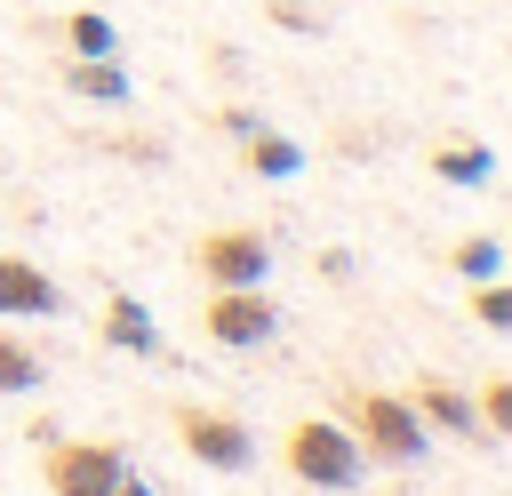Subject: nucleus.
<instances>
[{"mask_svg": "<svg viewBox=\"0 0 512 496\" xmlns=\"http://www.w3.org/2000/svg\"><path fill=\"white\" fill-rule=\"evenodd\" d=\"M288 472L312 480V488H352V480H360V448H352L328 416H304V424L288 432Z\"/></svg>", "mask_w": 512, "mask_h": 496, "instance_id": "obj_1", "label": "nucleus"}, {"mask_svg": "<svg viewBox=\"0 0 512 496\" xmlns=\"http://www.w3.org/2000/svg\"><path fill=\"white\" fill-rule=\"evenodd\" d=\"M40 472H48V488H56V496H112V488L128 480L120 448H104V440H56Z\"/></svg>", "mask_w": 512, "mask_h": 496, "instance_id": "obj_2", "label": "nucleus"}, {"mask_svg": "<svg viewBox=\"0 0 512 496\" xmlns=\"http://www.w3.org/2000/svg\"><path fill=\"white\" fill-rule=\"evenodd\" d=\"M352 416H360V432H368V448H376V456H392V464H408V456L424 448V432H416V408H408V400H384V392H360V400H352Z\"/></svg>", "mask_w": 512, "mask_h": 496, "instance_id": "obj_3", "label": "nucleus"}, {"mask_svg": "<svg viewBox=\"0 0 512 496\" xmlns=\"http://www.w3.org/2000/svg\"><path fill=\"white\" fill-rule=\"evenodd\" d=\"M200 328H208L216 344H264V336H272V304H264L256 288H216L208 312H200Z\"/></svg>", "mask_w": 512, "mask_h": 496, "instance_id": "obj_4", "label": "nucleus"}, {"mask_svg": "<svg viewBox=\"0 0 512 496\" xmlns=\"http://www.w3.org/2000/svg\"><path fill=\"white\" fill-rule=\"evenodd\" d=\"M192 264H200L216 288H256V272H264V240H256V232H208V240L192 248Z\"/></svg>", "mask_w": 512, "mask_h": 496, "instance_id": "obj_5", "label": "nucleus"}, {"mask_svg": "<svg viewBox=\"0 0 512 496\" xmlns=\"http://www.w3.org/2000/svg\"><path fill=\"white\" fill-rule=\"evenodd\" d=\"M176 432H184V448H192L200 464H216V472H240V464H248V432H240L232 416H216V408H184Z\"/></svg>", "mask_w": 512, "mask_h": 496, "instance_id": "obj_6", "label": "nucleus"}, {"mask_svg": "<svg viewBox=\"0 0 512 496\" xmlns=\"http://www.w3.org/2000/svg\"><path fill=\"white\" fill-rule=\"evenodd\" d=\"M0 312H56V280L24 256H0Z\"/></svg>", "mask_w": 512, "mask_h": 496, "instance_id": "obj_7", "label": "nucleus"}, {"mask_svg": "<svg viewBox=\"0 0 512 496\" xmlns=\"http://www.w3.org/2000/svg\"><path fill=\"white\" fill-rule=\"evenodd\" d=\"M416 408H424L432 424H448V432H480V408H472V400H456L448 384H416Z\"/></svg>", "mask_w": 512, "mask_h": 496, "instance_id": "obj_8", "label": "nucleus"}, {"mask_svg": "<svg viewBox=\"0 0 512 496\" xmlns=\"http://www.w3.org/2000/svg\"><path fill=\"white\" fill-rule=\"evenodd\" d=\"M104 336H112V344H128V352H152V320H144V304L112 296V304H104Z\"/></svg>", "mask_w": 512, "mask_h": 496, "instance_id": "obj_9", "label": "nucleus"}, {"mask_svg": "<svg viewBox=\"0 0 512 496\" xmlns=\"http://www.w3.org/2000/svg\"><path fill=\"white\" fill-rule=\"evenodd\" d=\"M24 384H40V352L16 344V336H0V392H24Z\"/></svg>", "mask_w": 512, "mask_h": 496, "instance_id": "obj_10", "label": "nucleus"}, {"mask_svg": "<svg viewBox=\"0 0 512 496\" xmlns=\"http://www.w3.org/2000/svg\"><path fill=\"white\" fill-rule=\"evenodd\" d=\"M72 88H80V96H104V104H120V96H128V80H120L112 64H72Z\"/></svg>", "mask_w": 512, "mask_h": 496, "instance_id": "obj_11", "label": "nucleus"}, {"mask_svg": "<svg viewBox=\"0 0 512 496\" xmlns=\"http://www.w3.org/2000/svg\"><path fill=\"white\" fill-rule=\"evenodd\" d=\"M64 32H72V48H80V56H112V24H104V16H72Z\"/></svg>", "mask_w": 512, "mask_h": 496, "instance_id": "obj_12", "label": "nucleus"}, {"mask_svg": "<svg viewBox=\"0 0 512 496\" xmlns=\"http://www.w3.org/2000/svg\"><path fill=\"white\" fill-rule=\"evenodd\" d=\"M248 160H256L264 176H288V168H296V144H280V136H248Z\"/></svg>", "mask_w": 512, "mask_h": 496, "instance_id": "obj_13", "label": "nucleus"}, {"mask_svg": "<svg viewBox=\"0 0 512 496\" xmlns=\"http://www.w3.org/2000/svg\"><path fill=\"white\" fill-rule=\"evenodd\" d=\"M480 424H496V432H512V376H496V384L480 392Z\"/></svg>", "mask_w": 512, "mask_h": 496, "instance_id": "obj_14", "label": "nucleus"}, {"mask_svg": "<svg viewBox=\"0 0 512 496\" xmlns=\"http://www.w3.org/2000/svg\"><path fill=\"white\" fill-rule=\"evenodd\" d=\"M472 312H480L488 328H512V288H480V296H472Z\"/></svg>", "mask_w": 512, "mask_h": 496, "instance_id": "obj_15", "label": "nucleus"}, {"mask_svg": "<svg viewBox=\"0 0 512 496\" xmlns=\"http://www.w3.org/2000/svg\"><path fill=\"white\" fill-rule=\"evenodd\" d=\"M456 264H464V272H488V264H496V240H464Z\"/></svg>", "mask_w": 512, "mask_h": 496, "instance_id": "obj_16", "label": "nucleus"}, {"mask_svg": "<svg viewBox=\"0 0 512 496\" xmlns=\"http://www.w3.org/2000/svg\"><path fill=\"white\" fill-rule=\"evenodd\" d=\"M480 168H488L480 152H440V176H480Z\"/></svg>", "mask_w": 512, "mask_h": 496, "instance_id": "obj_17", "label": "nucleus"}, {"mask_svg": "<svg viewBox=\"0 0 512 496\" xmlns=\"http://www.w3.org/2000/svg\"><path fill=\"white\" fill-rule=\"evenodd\" d=\"M112 496H144V480H136V472H128V480H120V488H112Z\"/></svg>", "mask_w": 512, "mask_h": 496, "instance_id": "obj_18", "label": "nucleus"}]
</instances>
